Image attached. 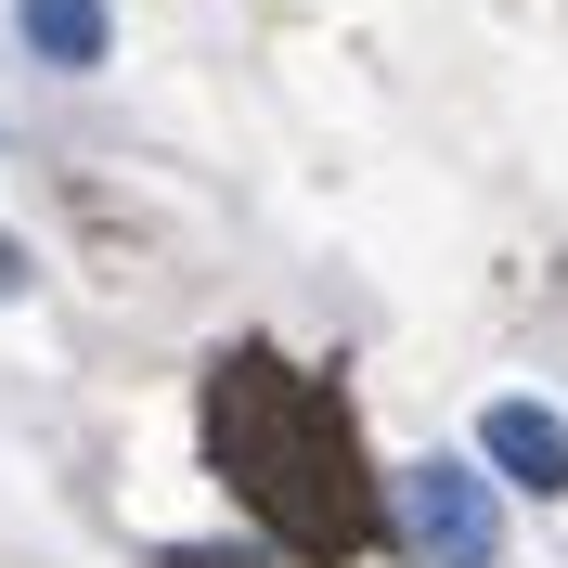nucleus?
<instances>
[{
  "instance_id": "f03ea898",
  "label": "nucleus",
  "mask_w": 568,
  "mask_h": 568,
  "mask_svg": "<svg viewBox=\"0 0 568 568\" xmlns=\"http://www.w3.org/2000/svg\"><path fill=\"white\" fill-rule=\"evenodd\" d=\"M388 517H400V542H414L426 568H491V556H504V504H491V478H478V465H453V453L400 465Z\"/></svg>"
},
{
  "instance_id": "7ed1b4c3",
  "label": "nucleus",
  "mask_w": 568,
  "mask_h": 568,
  "mask_svg": "<svg viewBox=\"0 0 568 568\" xmlns=\"http://www.w3.org/2000/svg\"><path fill=\"white\" fill-rule=\"evenodd\" d=\"M478 453H491L517 491H568V414H542V400H491Z\"/></svg>"
},
{
  "instance_id": "39448f33",
  "label": "nucleus",
  "mask_w": 568,
  "mask_h": 568,
  "mask_svg": "<svg viewBox=\"0 0 568 568\" xmlns=\"http://www.w3.org/2000/svg\"><path fill=\"white\" fill-rule=\"evenodd\" d=\"M169 568H272V556H258V542H181Z\"/></svg>"
},
{
  "instance_id": "423d86ee",
  "label": "nucleus",
  "mask_w": 568,
  "mask_h": 568,
  "mask_svg": "<svg viewBox=\"0 0 568 568\" xmlns=\"http://www.w3.org/2000/svg\"><path fill=\"white\" fill-rule=\"evenodd\" d=\"M13 284H27V246H0V297H13Z\"/></svg>"
},
{
  "instance_id": "20e7f679",
  "label": "nucleus",
  "mask_w": 568,
  "mask_h": 568,
  "mask_svg": "<svg viewBox=\"0 0 568 568\" xmlns=\"http://www.w3.org/2000/svg\"><path fill=\"white\" fill-rule=\"evenodd\" d=\"M13 27H27V52H39V65H104L116 13H104V0H13Z\"/></svg>"
},
{
  "instance_id": "f257e3e1",
  "label": "nucleus",
  "mask_w": 568,
  "mask_h": 568,
  "mask_svg": "<svg viewBox=\"0 0 568 568\" xmlns=\"http://www.w3.org/2000/svg\"><path fill=\"white\" fill-rule=\"evenodd\" d=\"M207 465L272 517V542H297V556H349V542H375V478L349 465V414H336V388H311V375L272 362V349H233L207 375Z\"/></svg>"
}]
</instances>
